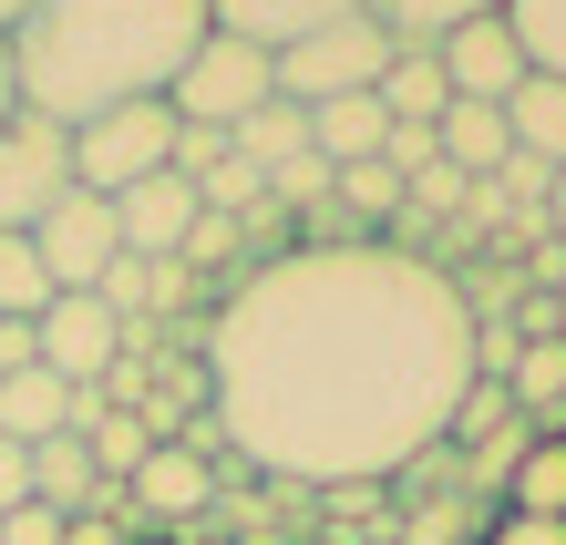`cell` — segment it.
I'll return each instance as SVG.
<instances>
[{
    "label": "cell",
    "mask_w": 566,
    "mask_h": 545,
    "mask_svg": "<svg viewBox=\"0 0 566 545\" xmlns=\"http://www.w3.org/2000/svg\"><path fill=\"white\" fill-rule=\"evenodd\" d=\"M207 412L279 484H391L474 391V319L402 248H289L238 268L207 319Z\"/></svg>",
    "instance_id": "6da1fadb"
},
{
    "label": "cell",
    "mask_w": 566,
    "mask_h": 545,
    "mask_svg": "<svg viewBox=\"0 0 566 545\" xmlns=\"http://www.w3.org/2000/svg\"><path fill=\"white\" fill-rule=\"evenodd\" d=\"M207 31V0H42L11 31V104L62 134L114 104H165Z\"/></svg>",
    "instance_id": "7a4b0ae2"
},
{
    "label": "cell",
    "mask_w": 566,
    "mask_h": 545,
    "mask_svg": "<svg viewBox=\"0 0 566 545\" xmlns=\"http://www.w3.org/2000/svg\"><path fill=\"white\" fill-rule=\"evenodd\" d=\"M391 52H402V42H391L371 11H350V21H329V31H310V42H289V52H279V93H289L298 114L350 104V93H381Z\"/></svg>",
    "instance_id": "3957f363"
},
{
    "label": "cell",
    "mask_w": 566,
    "mask_h": 545,
    "mask_svg": "<svg viewBox=\"0 0 566 545\" xmlns=\"http://www.w3.org/2000/svg\"><path fill=\"white\" fill-rule=\"evenodd\" d=\"M145 176H176V104H114L73 124V186L83 196H124Z\"/></svg>",
    "instance_id": "277c9868"
},
{
    "label": "cell",
    "mask_w": 566,
    "mask_h": 545,
    "mask_svg": "<svg viewBox=\"0 0 566 545\" xmlns=\"http://www.w3.org/2000/svg\"><path fill=\"white\" fill-rule=\"evenodd\" d=\"M279 93V62L258 42H227V31H207V42L186 52V73L165 83V104H176V124H207V134H238L258 104Z\"/></svg>",
    "instance_id": "5b68a950"
},
{
    "label": "cell",
    "mask_w": 566,
    "mask_h": 545,
    "mask_svg": "<svg viewBox=\"0 0 566 545\" xmlns=\"http://www.w3.org/2000/svg\"><path fill=\"white\" fill-rule=\"evenodd\" d=\"M62 196H73V134L42 114L0 124V237H31Z\"/></svg>",
    "instance_id": "8992f818"
},
{
    "label": "cell",
    "mask_w": 566,
    "mask_h": 545,
    "mask_svg": "<svg viewBox=\"0 0 566 545\" xmlns=\"http://www.w3.org/2000/svg\"><path fill=\"white\" fill-rule=\"evenodd\" d=\"M31 258H42V279L73 298V289H104V268L124 258V227H114V196H62V207L31 227Z\"/></svg>",
    "instance_id": "52a82bcc"
},
{
    "label": "cell",
    "mask_w": 566,
    "mask_h": 545,
    "mask_svg": "<svg viewBox=\"0 0 566 545\" xmlns=\"http://www.w3.org/2000/svg\"><path fill=\"white\" fill-rule=\"evenodd\" d=\"M217 494H227V484H217V463L196 453V442H155L145 473L124 484V504H135V535H145V545H155V525H176V545H186V525H207Z\"/></svg>",
    "instance_id": "ba28073f"
},
{
    "label": "cell",
    "mask_w": 566,
    "mask_h": 545,
    "mask_svg": "<svg viewBox=\"0 0 566 545\" xmlns=\"http://www.w3.org/2000/svg\"><path fill=\"white\" fill-rule=\"evenodd\" d=\"M31 339H42V370H52V381H73V391H93V381H104V370L124 360V319H114L93 289L52 298V310L31 319Z\"/></svg>",
    "instance_id": "9c48e42d"
},
{
    "label": "cell",
    "mask_w": 566,
    "mask_h": 545,
    "mask_svg": "<svg viewBox=\"0 0 566 545\" xmlns=\"http://www.w3.org/2000/svg\"><path fill=\"white\" fill-rule=\"evenodd\" d=\"M432 62H443V83H453V104H505V93L525 83V52H515V31H505V11H494V21H463V31H453V42L432 52Z\"/></svg>",
    "instance_id": "30bf717a"
},
{
    "label": "cell",
    "mask_w": 566,
    "mask_h": 545,
    "mask_svg": "<svg viewBox=\"0 0 566 545\" xmlns=\"http://www.w3.org/2000/svg\"><path fill=\"white\" fill-rule=\"evenodd\" d=\"M196 186L186 176H145V186H124L114 196V227H124V258H176L186 237H196Z\"/></svg>",
    "instance_id": "8fae6325"
},
{
    "label": "cell",
    "mask_w": 566,
    "mask_h": 545,
    "mask_svg": "<svg viewBox=\"0 0 566 545\" xmlns=\"http://www.w3.org/2000/svg\"><path fill=\"white\" fill-rule=\"evenodd\" d=\"M360 0H207V21L227 31V42H258V52H289V42H310V31H329V21H350Z\"/></svg>",
    "instance_id": "7c38bea8"
},
{
    "label": "cell",
    "mask_w": 566,
    "mask_h": 545,
    "mask_svg": "<svg viewBox=\"0 0 566 545\" xmlns=\"http://www.w3.org/2000/svg\"><path fill=\"white\" fill-rule=\"evenodd\" d=\"M52 432H73V381H52L42 360L31 370H0V442H52Z\"/></svg>",
    "instance_id": "4fadbf2b"
},
{
    "label": "cell",
    "mask_w": 566,
    "mask_h": 545,
    "mask_svg": "<svg viewBox=\"0 0 566 545\" xmlns=\"http://www.w3.org/2000/svg\"><path fill=\"white\" fill-rule=\"evenodd\" d=\"M381 145H391V114L371 104V93H350V104H319V114H310V155L329 165V176L381 165Z\"/></svg>",
    "instance_id": "5bb4252c"
},
{
    "label": "cell",
    "mask_w": 566,
    "mask_h": 545,
    "mask_svg": "<svg viewBox=\"0 0 566 545\" xmlns=\"http://www.w3.org/2000/svg\"><path fill=\"white\" fill-rule=\"evenodd\" d=\"M227 155H238V165H248V176H258V186H269V176H279V165H298V155H310V114H298V104H289V93H269V104H258V114H248L238 134H227Z\"/></svg>",
    "instance_id": "9a60e30c"
},
{
    "label": "cell",
    "mask_w": 566,
    "mask_h": 545,
    "mask_svg": "<svg viewBox=\"0 0 566 545\" xmlns=\"http://www.w3.org/2000/svg\"><path fill=\"white\" fill-rule=\"evenodd\" d=\"M360 11H371V21H381L402 52H443L463 21H494L505 0H360Z\"/></svg>",
    "instance_id": "2e32d148"
},
{
    "label": "cell",
    "mask_w": 566,
    "mask_h": 545,
    "mask_svg": "<svg viewBox=\"0 0 566 545\" xmlns=\"http://www.w3.org/2000/svg\"><path fill=\"white\" fill-rule=\"evenodd\" d=\"M432 155H443L453 176H494V165L515 155V134H505V104H453L443 124H432Z\"/></svg>",
    "instance_id": "e0dca14e"
},
{
    "label": "cell",
    "mask_w": 566,
    "mask_h": 545,
    "mask_svg": "<svg viewBox=\"0 0 566 545\" xmlns=\"http://www.w3.org/2000/svg\"><path fill=\"white\" fill-rule=\"evenodd\" d=\"M505 134H515V155H536V165H566V83L525 73V83L505 93Z\"/></svg>",
    "instance_id": "ac0fdd59"
},
{
    "label": "cell",
    "mask_w": 566,
    "mask_h": 545,
    "mask_svg": "<svg viewBox=\"0 0 566 545\" xmlns=\"http://www.w3.org/2000/svg\"><path fill=\"white\" fill-rule=\"evenodd\" d=\"M371 104L391 114V124H443L453 114V83H443V62H432V52H391V73H381V93H371Z\"/></svg>",
    "instance_id": "d6986e66"
},
{
    "label": "cell",
    "mask_w": 566,
    "mask_h": 545,
    "mask_svg": "<svg viewBox=\"0 0 566 545\" xmlns=\"http://www.w3.org/2000/svg\"><path fill=\"white\" fill-rule=\"evenodd\" d=\"M505 515H556L566 525V442L556 432H536L515 453V473H505Z\"/></svg>",
    "instance_id": "ffe728a7"
},
{
    "label": "cell",
    "mask_w": 566,
    "mask_h": 545,
    "mask_svg": "<svg viewBox=\"0 0 566 545\" xmlns=\"http://www.w3.org/2000/svg\"><path fill=\"white\" fill-rule=\"evenodd\" d=\"M505 31H515V52H525V73H546V83H566V0H505Z\"/></svg>",
    "instance_id": "44dd1931"
},
{
    "label": "cell",
    "mask_w": 566,
    "mask_h": 545,
    "mask_svg": "<svg viewBox=\"0 0 566 545\" xmlns=\"http://www.w3.org/2000/svg\"><path fill=\"white\" fill-rule=\"evenodd\" d=\"M52 279H42V258H31V237H0V319H42L52 310Z\"/></svg>",
    "instance_id": "7402d4cb"
},
{
    "label": "cell",
    "mask_w": 566,
    "mask_h": 545,
    "mask_svg": "<svg viewBox=\"0 0 566 545\" xmlns=\"http://www.w3.org/2000/svg\"><path fill=\"white\" fill-rule=\"evenodd\" d=\"M329 196H340V207H350L360 227H371V237H381L391 217H402V176H391V165H350V176L329 186Z\"/></svg>",
    "instance_id": "603a6c76"
},
{
    "label": "cell",
    "mask_w": 566,
    "mask_h": 545,
    "mask_svg": "<svg viewBox=\"0 0 566 545\" xmlns=\"http://www.w3.org/2000/svg\"><path fill=\"white\" fill-rule=\"evenodd\" d=\"M329 186H340V176H329V165H319V155H298V165H279V176H269V196H279V207H289V217H298V207H319V196H329Z\"/></svg>",
    "instance_id": "cb8c5ba5"
},
{
    "label": "cell",
    "mask_w": 566,
    "mask_h": 545,
    "mask_svg": "<svg viewBox=\"0 0 566 545\" xmlns=\"http://www.w3.org/2000/svg\"><path fill=\"white\" fill-rule=\"evenodd\" d=\"M227 165V134H207V124H176V176L196 186V176H217Z\"/></svg>",
    "instance_id": "d4e9b609"
},
{
    "label": "cell",
    "mask_w": 566,
    "mask_h": 545,
    "mask_svg": "<svg viewBox=\"0 0 566 545\" xmlns=\"http://www.w3.org/2000/svg\"><path fill=\"white\" fill-rule=\"evenodd\" d=\"M0 545H62V515L52 504H11V515H0Z\"/></svg>",
    "instance_id": "484cf974"
},
{
    "label": "cell",
    "mask_w": 566,
    "mask_h": 545,
    "mask_svg": "<svg viewBox=\"0 0 566 545\" xmlns=\"http://www.w3.org/2000/svg\"><path fill=\"white\" fill-rule=\"evenodd\" d=\"M124 515H135V504H124ZM124 515H62V545H145Z\"/></svg>",
    "instance_id": "4316f807"
},
{
    "label": "cell",
    "mask_w": 566,
    "mask_h": 545,
    "mask_svg": "<svg viewBox=\"0 0 566 545\" xmlns=\"http://www.w3.org/2000/svg\"><path fill=\"white\" fill-rule=\"evenodd\" d=\"M484 545H566V525H556V515H505Z\"/></svg>",
    "instance_id": "83f0119b"
},
{
    "label": "cell",
    "mask_w": 566,
    "mask_h": 545,
    "mask_svg": "<svg viewBox=\"0 0 566 545\" xmlns=\"http://www.w3.org/2000/svg\"><path fill=\"white\" fill-rule=\"evenodd\" d=\"M11 504H31V453H21V442H0V515H11Z\"/></svg>",
    "instance_id": "f1b7e54d"
},
{
    "label": "cell",
    "mask_w": 566,
    "mask_h": 545,
    "mask_svg": "<svg viewBox=\"0 0 566 545\" xmlns=\"http://www.w3.org/2000/svg\"><path fill=\"white\" fill-rule=\"evenodd\" d=\"M42 360V339H31V319H0V370H31Z\"/></svg>",
    "instance_id": "f546056e"
},
{
    "label": "cell",
    "mask_w": 566,
    "mask_h": 545,
    "mask_svg": "<svg viewBox=\"0 0 566 545\" xmlns=\"http://www.w3.org/2000/svg\"><path fill=\"white\" fill-rule=\"evenodd\" d=\"M546 227H556V248H566V165H556V186H546Z\"/></svg>",
    "instance_id": "4dcf8cb0"
},
{
    "label": "cell",
    "mask_w": 566,
    "mask_h": 545,
    "mask_svg": "<svg viewBox=\"0 0 566 545\" xmlns=\"http://www.w3.org/2000/svg\"><path fill=\"white\" fill-rule=\"evenodd\" d=\"M31 11H42V0H0V42H11V31H21Z\"/></svg>",
    "instance_id": "1f68e13d"
},
{
    "label": "cell",
    "mask_w": 566,
    "mask_h": 545,
    "mask_svg": "<svg viewBox=\"0 0 566 545\" xmlns=\"http://www.w3.org/2000/svg\"><path fill=\"white\" fill-rule=\"evenodd\" d=\"M21 104H11V42H0V124H11Z\"/></svg>",
    "instance_id": "d6a6232c"
},
{
    "label": "cell",
    "mask_w": 566,
    "mask_h": 545,
    "mask_svg": "<svg viewBox=\"0 0 566 545\" xmlns=\"http://www.w3.org/2000/svg\"><path fill=\"white\" fill-rule=\"evenodd\" d=\"M556 329H566V289H556Z\"/></svg>",
    "instance_id": "836d02e7"
},
{
    "label": "cell",
    "mask_w": 566,
    "mask_h": 545,
    "mask_svg": "<svg viewBox=\"0 0 566 545\" xmlns=\"http://www.w3.org/2000/svg\"><path fill=\"white\" fill-rule=\"evenodd\" d=\"M155 545H176V535H155Z\"/></svg>",
    "instance_id": "e575fe53"
}]
</instances>
